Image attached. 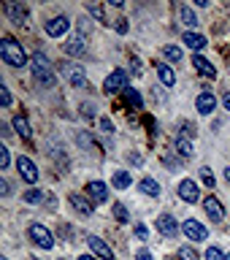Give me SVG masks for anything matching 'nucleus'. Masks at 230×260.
<instances>
[{
  "label": "nucleus",
  "instance_id": "obj_43",
  "mask_svg": "<svg viewBox=\"0 0 230 260\" xmlns=\"http://www.w3.org/2000/svg\"><path fill=\"white\" fill-rule=\"evenodd\" d=\"M79 260H95L92 255H79Z\"/></svg>",
  "mask_w": 230,
  "mask_h": 260
},
{
  "label": "nucleus",
  "instance_id": "obj_26",
  "mask_svg": "<svg viewBox=\"0 0 230 260\" xmlns=\"http://www.w3.org/2000/svg\"><path fill=\"white\" fill-rule=\"evenodd\" d=\"M87 14H92L101 24H109V19H106V11H103V6H97V3H87Z\"/></svg>",
  "mask_w": 230,
  "mask_h": 260
},
{
  "label": "nucleus",
  "instance_id": "obj_1",
  "mask_svg": "<svg viewBox=\"0 0 230 260\" xmlns=\"http://www.w3.org/2000/svg\"><path fill=\"white\" fill-rule=\"evenodd\" d=\"M0 57H3L6 65H11V68H22V65H27V54H24L22 44H16L11 36H6L0 41Z\"/></svg>",
  "mask_w": 230,
  "mask_h": 260
},
{
  "label": "nucleus",
  "instance_id": "obj_30",
  "mask_svg": "<svg viewBox=\"0 0 230 260\" xmlns=\"http://www.w3.org/2000/svg\"><path fill=\"white\" fill-rule=\"evenodd\" d=\"M125 95H127V103L133 106V109H141V106H144V103H141V95H138L133 87H127V92H125Z\"/></svg>",
  "mask_w": 230,
  "mask_h": 260
},
{
  "label": "nucleus",
  "instance_id": "obj_18",
  "mask_svg": "<svg viewBox=\"0 0 230 260\" xmlns=\"http://www.w3.org/2000/svg\"><path fill=\"white\" fill-rule=\"evenodd\" d=\"M62 49H65V54H73V57L87 54V44H84V38H81V36H73V38H68V41L62 44Z\"/></svg>",
  "mask_w": 230,
  "mask_h": 260
},
{
  "label": "nucleus",
  "instance_id": "obj_13",
  "mask_svg": "<svg viewBox=\"0 0 230 260\" xmlns=\"http://www.w3.org/2000/svg\"><path fill=\"white\" fill-rule=\"evenodd\" d=\"M203 209H206V214L214 219V222H222L225 219V206L217 201V195H209V198L203 201Z\"/></svg>",
  "mask_w": 230,
  "mask_h": 260
},
{
  "label": "nucleus",
  "instance_id": "obj_31",
  "mask_svg": "<svg viewBox=\"0 0 230 260\" xmlns=\"http://www.w3.org/2000/svg\"><path fill=\"white\" fill-rule=\"evenodd\" d=\"M206 260H227V255L219 247H209L206 249Z\"/></svg>",
  "mask_w": 230,
  "mask_h": 260
},
{
  "label": "nucleus",
  "instance_id": "obj_6",
  "mask_svg": "<svg viewBox=\"0 0 230 260\" xmlns=\"http://www.w3.org/2000/svg\"><path fill=\"white\" fill-rule=\"evenodd\" d=\"M44 30H46L49 38H60V36H65V32L71 30V19L68 16H54V19H49L44 24Z\"/></svg>",
  "mask_w": 230,
  "mask_h": 260
},
{
  "label": "nucleus",
  "instance_id": "obj_17",
  "mask_svg": "<svg viewBox=\"0 0 230 260\" xmlns=\"http://www.w3.org/2000/svg\"><path fill=\"white\" fill-rule=\"evenodd\" d=\"M195 109H198L203 117H206V114H211L217 109V98L211 95V92H201L198 98H195Z\"/></svg>",
  "mask_w": 230,
  "mask_h": 260
},
{
  "label": "nucleus",
  "instance_id": "obj_2",
  "mask_svg": "<svg viewBox=\"0 0 230 260\" xmlns=\"http://www.w3.org/2000/svg\"><path fill=\"white\" fill-rule=\"evenodd\" d=\"M30 68H32V76H36V81L41 87H54V73H52V62H49L46 54L36 52L30 57Z\"/></svg>",
  "mask_w": 230,
  "mask_h": 260
},
{
  "label": "nucleus",
  "instance_id": "obj_42",
  "mask_svg": "<svg viewBox=\"0 0 230 260\" xmlns=\"http://www.w3.org/2000/svg\"><path fill=\"white\" fill-rule=\"evenodd\" d=\"M222 106H225V109H227V111H230V92H227V95H225V98H222Z\"/></svg>",
  "mask_w": 230,
  "mask_h": 260
},
{
  "label": "nucleus",
  "instance_id": "obj_28",
  "mask_svg": "<svg viewBox=\"0 0 230 260\" xmlns=\"http://www.w3.org/2000/svg\"><path fill=\"white\" fill-rule=\"evenodd\" d=\"M198 174H201V182L206 184V187H214V184H217V179H214V174H211V168L203 166V168L198 171Z\"/></svg>",
  "mask_w": 230,
  "mask_h": 260
},
{
  "label": "nucleus",
  "instance_id": "obj_3",
  "mask_svg": "<svg viewBox=\"0 0 230 260\" xmlns=\"http://www.w3.org/2000/svg\"><path fill=\"white\" fill-rule=\"evenodd\" d=\"M27 236L32 239V244H38L41 249H52V247H54L52 231H49V228H44V225H38V222H32V225L27 228Z\"/></svg>",
  "mask_w": 230,
  "mask_h": 260
},
{
  "label": "nucleus",
  "instance_id": "obj_12",
  "mask_svg": "<svg viewBox=\"0 0 230 260\" xmlns=\"http://www.w3.org/2000/svg\"><path fill=\"white\" fill-rule=\"evenodd\" d=\"M6 14L14 24H27V6L24 3H6Z\"/></svg>",
  "mask_w": 230,
  "mask_h": 260
},
{
  "label": "nucleus",
  "instance_id": "obj_9",
  "mask_svg": "<svg viewBox=\"0 0 230 260\" xmlns=\"http://www.w3.org/2000/svg\"><path fill=\"white\" fill-rule=\"evenodd\" d=\"M71 206L79 211L81 217H92L95 214V203L87 198V195H81V192H71Z\"/></svg>",
  "mask_w": 230,
  "mask_h": 260
},
{
  "label": "nucleus",
  "instance_id": "obj_44",
  "mask_svg": "<svg viewBox=\"0 0 230 260\" xmlns=\"http://www.w3.org/2000/svg\"><path fill=\"white\" fill-rule=\"evenodd\" d=\"M225 179H227V184H230V168H225Z\"/></svg>",
  "mask_w": 230,
  "mask_h": 260
},
{
  "label": "nucleus",
  "instance_id": "obj_45",
  "mask_svg": "<svg viewBox=\"0 0 230 260\" xmlns=\"http://www.w3.org/2000/svg\"><path fill=\"white\" fill-rule=\"evenodd\" d=\"M0 260H6V257H0Z\"/></svg>",
  "mask_w": 230,
  "mask_h": 260
},
{
  "label": "nucleus",
  "instance_id": "obj_38",
  "mask_svg": "<svg viewBox=\"0 0 230 260\" xmlns=\"http://www.w3.org/2000/svg\"><path fill=\"white\" fill-rule=\"evenodd\" d=\"M81 114H84V117H92V114H95V106H92V103H84V106H81Z\"/></svg>",
  "mask_w": 230,
  "mask_h": 260
},
{
  "label": "nucleus",
  "instance_id": "obj_4",
  "mask_svg": "<svg viewBox=\"0 0 230 260\" xmlns=\"http://www.w3.org/2000/svg\"><path fill=\"white\" fill-rule=\"evenodd\" d=\"M127 87V73L125 71H114V73H109L106 76V81H103V92L106 95H117V92H122V89Z\"/></svg>",
  "mask_w": 230,
  "mask_h": 260
},
{
  "label": "nucleus",
  "instance_id": "obj_15",
  "mask_svg": "<svg viewBox=\"0 0 230 260\" xmlns=\"http://www.w3.org/2000/svg\"><path fill=\"white\" fill-rule=\"evenodd\" d=\"M157 231L166 236V239H174L176 231H179V225H176V219L171 217V214H160L157 217Z\"/></svg>",
  "mask_w": 230,
  "mask_h": 260
},
{
  "label": "nucleus",
  "instance_id": "obj_46",
  "mask_svg": "<svg viewBox=\"0 0 230 260\" xmlns=\"http://www.w3.org/2000/svg\"><path fill=\"white\" fill-rule=\"evenodd\" d=\"M227 260H230V255H227Z\"/></svg>",
  "mask_w": 230,
  "mask_h": 260
},
{
  "label": "nucleus",
  "instance_id": "obj_23",
  "mask_svg": "<svg viewBox=\"0 0 230 260\" xmlns=\"http://www.w3.org/2000/svg\"><path fill=\"white\" fill-rule=\"evenodd\" d=\"M179 16H182V22L187 27H195V24H198V16H195V11L190 6H179Z\"/></svg>",
  "mask_w": 230,
  "mask_h": 260
},
{
  "label": "nucleus",
  "instance_id": "obj_19",
  "mask_svg": "<svg viewBox=\"0 0 230 260\" xmlns=\"http://www.w3.org/2000/svg\"><path fill=\"white\" fill-rule=\"evenodd\" d=\"M157 76H160V81H162L166 87H174V84H176V73H174V68H171V65H166V62L157 65Z\"/></svg>",
  "mask_w": 230,
  "mask_h": 260
},
{
  "label": "nucleus",
  "instance_id": "obj_34",
  "mask_svg": "<svg viewBox=\"0 0 230 260\" xmlns=\"http://www.w3.org/2000/svg\"><path fill=\"white\" fill-rule=\"evenodd\" d=\"M8 166H11V154H8V149H6V146H0V168H8Z\"/></svg>",
  "mask_w": 230,
  "mask_h": 260
},
{
  "label": "nucleus",
  "instance_id": "obj_27",
  "mask_svg": "<svg viewBox=\"0 0 230 260\" xmlns=\"http://www.w3.org/2000/svg\"><path fill=\"white\" fill-rule=\"evenodd\" d=\"M162 54H166V60H171V62H179V60H182V49H179V46H162Z\"/></svg>",
  "mask_w": 230,
  "mask_h": 260
},
{
  "label": "nucleus",
  "instance_id": "obj_29",
  "mask_svg": "<svg viewBox=\"0 0 230 260\" xmlns=\"http://www.w3.org/2000/svg\"><path fill=\"white\" fill-rule=\"evenodd\" d=\"M22 198H24V203H41L44 201V192L41 190H27V192H22Z\"/></svg>",
  "mask_w": 230,
  "mask_h": 260
},
{
  "label": "nucleus",
  "instance_id": "obj_7",
  "mask_svg": "<svg viewBox=\"0 0 230 260\" xmlns=\"http://www.w3.org/2000/svg\"><path fill=\"white\" fill-rule=\"evenodd\" d=\"M87 198L92 201L95 206H101V203L109 201V187L103 182H97V179H92V182H87Z\"/></svg>",
  "mask_w": 230,
  "mask_h": 260
},
{
  "label": "nucleus",
  "instance_id": "obj_36",
  "mask_svg": "<svg viewBox=\"0 0 230 260\" xmlns=\"http://www.w3.org/2000/svg\"><path fill=\"white\" fill-rule=\"evenodd\" d=\"M133 233H136V239H138V241H146V239H149V231H146V225H136V231H133Z\"/></svg>",
  "mask_w": 230,
  "mask_h": 260
},
{
  "label": "nucleus",
  "instance_id": "obj_25",
  "mask_svg": "<svg viewBox=\"0 0 230 260\" xmlns=\"http://www.w3.org/2000/svg\"><path fill=\"white\" fill-rule=\"evenodd\" d=\"M176 152L182 157H192V141L190 138H176Z\"/></svg>",
  "mask_w": 230,
  "mask_h": 260
},
{
  "label": "nucleus",
  "instance_id": "obj_5",
  "mask_svg": "<svg viewBox=\"0 0 230 260\" xmlns=\"http://www.w3.org/2000/svg\"><path fill=\"white\" fill-rule=\"evenodd\" d=\"M62 73H65V79H68V84L71 87H87V73H84V68L81 65H73V62H68V65H62Z\"/></svg>",
  "mask_w": 230,
  "mask_h": 260
},
{
  "label": "nucleus",
  "instance_id": "obj_33",
  "mask_svg": "<svg viewBox=\"0 0 230 260\" xmlns=\"http://www.w3.org/2000/svg\"><path fill=\"white\" fill-rule=\"evenodd\" d=\"M179 260H198V252L192 247H182L179 249Z\"/></svg>",
  "mask_w": 230,
  "mask_h": 260
},
{
  "label": "nucleus",
  "instance_id": "obj_41",
  "mask_svg": "<svg viewBox=\"0 0 230 260\" xmlns=\"http://www.w3.org/2000/svg\"><path fill=\"white\" fill-rule=\"evenodd\" d=\"M8 190H11L8 182H6V179H0V195H8Z\"/></svg>",
  "mask_w": 230,
  "mask_h": 260
},
{
  "label": "nucleus",
  "instance_id": "obj_32",
  "mask_svg": "<svg viewBox=\"0 0 230 260\" xmlns=\"http://www.w3.org/2000/svg\"><path fill=\"white\" fill-rule=\"evenodd\" d=\"M114 217H117L119 222H127V219H130V214H127V209L122 206V203H114Z\"/></svg>",
  "mask_w": 230,
  "mask_h": 260
},
{
  "label": "nucleus",
  "instance_id": "obj_11",
  "mask_svg": "<svg viewBox=\"0 0 230 260\" xmlns=\"http://www.w3.org/2000/svg\"><path fill=\"white\" fill-rule=\"evenodd\" d=\"M179 195H182V201H187V203L198 201L201 190H198V184H195V179H182V182H179Z\"/></svg>",
  "mask_w": 230,
  "mask_h": 260
},
{
  "label": "nucleus",
  "instance_id": "obj_14",
  "mask_svg": "<svg viewBox=\"0 0 230 260\" xmlns=\"http://www.w3.org/2000/svg\"><path fill=\"white\" fill-rule=\"evenodd\" d=\"M87 241H89V247H92V252L97 257H103V260H114V249L106 244L101 236H87Z\"/></svg>",
  "mask_w": 230,
  "mask_h": 260
},
{
  "label": "nucleus",
  "instance_id": "obj_10",
  "mask_svg": "<svg viewBox=\"0 0 230 260\" xmlns=\"http://www.w3.org/2000/svg\"><path fill=\"white\" fill-rule=\"evenodd\" d=\"M182 231H184V236H187V239H190L192 244L209 239V231H206V228H203L201 222H195V219H187V222L182 225Z\"/></svg>",
  "mask_w": 230,
  "mask_h": 260
},
{
  "label": "nucleus",
  "instance_id": "obj_37",
  "mask_svg": "<svg viewBox=\"0 0 230 260\" xmlns=\"http://www.w3.org/2000/svg\"><path fill=\"white\" fill-rule=\"evenodd\" d=\"M101 130H103V133H114V122L109 117H103L101 119Z\"/></svg>",
  "mask_w": 230,
  "mask_h": 260
},
{
  "label": "nucleus",
  "instance_id": "obj_39",
  "mask_svg": "<svg viewBox=\"0 0 230 260\" xmlns=\"http://www.w3.org/2000/svg\"><path fill=\"white\" fill-rule=\"evenodd\" d=\"M136 257H138V260H154L149 249H141V252H138V255H136Z\"/></svg>",
  "mask_w": 230,
  "mask_h": 260
},
{
  "label": "nucleus",
  "instance_id": "obj_8",
  "mask_svg": "<svg viewBox=\"0 0 230 260\" xmlns=\"http://www.w3.org/2000/svg\"><path fill=\"white\" fill-rule=\"evenodd\" d=\"M16 171H19V176L27 184H36L38 182V168H36V162H32L30 157H19V160H16Z\"/></svg>",
  "mask_w": 230,
  "mask_h": 260
},
{
  "label": "nucleus",
  "instance_id": "obj_40",
  "mask_svg": "<svg viewBox=\"0 0 230 260\" xmlns=\"http://www.w3.org/2000/svg\"><path fill=\"white\" fill-rule=\"evenodd\" d=\"M117 32H127V19H117Z\"/></svg>",
  "mask_w": 230,
  "mask_h": 260
},
{
  "label": "nucleus",
  "instance_id": "obj_16",
  "mask_svg": "<svg viewBox=\"0 0 230 260\" xmlns=\"http://www.w3.org/2000/svg\"><path fill=\"white\" fill-rule=\"evenodd\" d=\"M192 65H195V71L201 73V76H206V79H217V68L211 65L206 57H201V54H192Z\"/></svg>",
  "mask_w": 230,
  "mask_h": 260
},
{
  "label": "nucleus",
  "instance_id": "obj_20",
  "mask_svg": "<svg viewBox=\"0 0 230 260\" xmlns=\"http://www.w3.org/2000/svg\"><path fill=\"white\" fill-rule=\"evenodd\" d=\"M182 41L192 49V52H201V49L206 46V38H203L201 32H184V38H182Z\"/></svg>",
  "mask_w": 230,
  "mask_h": 260
},
{
  "label": "nucleus",
  "instance_id": "obj_24",
  "mask_svg": "<svg viewBox=\"0 0 230 260\" xmlns=\"http://www.w3.org/2000/svg\"><path fill=\"white\" fill-rule=\"evenodd\" d=\"M11 125H14V130H16L22 138H30V136H32V130H30V125H27V119H24V117H14Z\"/></svg>",
  "mask_w": 230,
  "mask_h": 260
},
{
  "label": "nucleus",
  "instance_id": "obj_21",
  "mask_svg": "<svg viewBox=\"0 0 230 260\" xmlns=\"http://www.w3.org/2000/svg\"><path fill=\"white\" fill-rule=\"evenodd\" d=\"M111 184L117 187V190H127V187L133 184V176H130L127 171H117V174H114V179H111Z\"/></svg>",
  "mask_w": 230,
  "mask_h": 260
},
{
  "label": "nucleus",
  "instance_id": "obj_35",
  "mask_svg": "<svg viewBox=\"0 0 230 260\" xmlns=\"http://www.w3.org/2000/svg\"><path fill=\"white\" fill-rule=\"evenodd\" d=\"M0 103H3V106H11V92H8L6 84H0Z\"/></svg>",
  "mask_w": 230,
  "mask_h": 260
},
{
  "label": "nucleus",
  "instance_id": "obj_22",
  "mask_svg": "<svg viewBox=\"0 0 230 260\" xmlns=\"http://www.w3.org/2000/svg\"><path fill=\"white\" fill-rule=\"evenodd\" d=\"M138 187H141V192L149 195V198H157V195H160V184L154 182V179H149V176L141 179V184H138Z\"/></svg>",
  "mask_w": 230,
  "mask_h": 260
}]
</instances>
